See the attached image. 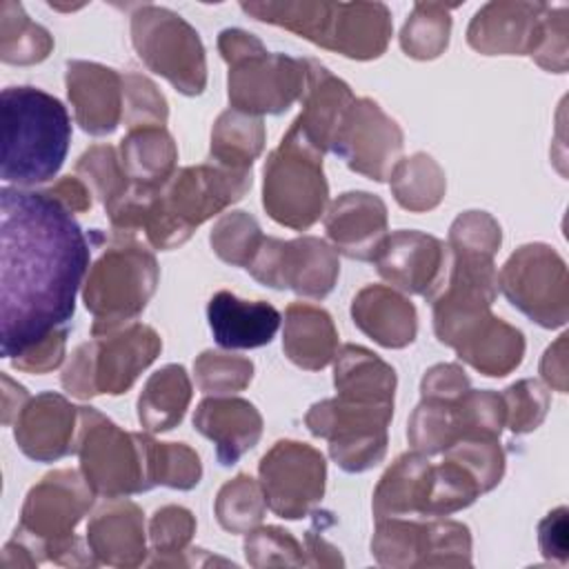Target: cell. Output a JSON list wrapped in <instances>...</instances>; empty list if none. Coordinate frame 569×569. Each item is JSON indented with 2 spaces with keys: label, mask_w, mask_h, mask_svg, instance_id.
<instances>
[{
  "label": "cell",
  "mask_w": 569,
  "mask_h": 569,
  "mask_svg": "<svg viewBox=\"0 0 569 569\" xmlns=\"http://www.w3.org/2000/svg\"><path fill=\"white\" fill-rule=\"evenodd\" d=\"M91 260L89 240L47 191H0V349L16 358L62 329Z\"/></svg>",
  "instance_id": "1"
},
{
  "label": "cell",
  "mask_w": 569,
  "mask_h": 569,
  "mask_svg": "<svg viewBox=\"0 0 569 569\" xmlns=\"http://www.w3.org/2000/svg\"><path fill=\"white\" fill-rule=\"evenodd\" d=\"M0 116L2 180L20 189L53 180L71 142V120L64 104L38 87H7Z\"/></svg>",
  "instance_id": "2"
},
{
  "label": "cell",
  "mask_w": 569,
  "mask_h": 569,
  "mask_svg": "<svg viewBox=\"0 0 569 569\" xmlns=\"http://www.w3.org/2000/svg\"><path fill=\"white\" fill-rule=\"evenodd\" d=\"M240 9L351 60L380 58L393 31L391 11L382 2H242Z\"/></svg>",
  "instance_id": "3"
},
{
  "label": "cell",
  "mask_w": 569,
  "mask_h": 569,
  "mask_svg": "<svg viewBox=\"0 0 569 569\" xmlns=\"http://www.w3.org/2000/svg\"><path fill=\"white\" fill-rule=\"evenodd\" d=\"M96 491L76 469H56L42 476L24 496L13 538L22 540L38 565L49 560L64 567H93L89 545L76 536L78 522L93 505Z\"/></svg>",
  "instance_id": "4"
},
{
  "label": "cell",
  "mask_w": 569,
  "mask_h": 569,
  "mask_svg": "<svg viewBox=\"0 0 569 569\" xmlns=\"http://www.w3.org/2000/svg\"><path fill=\"white\" fill-rule=\"evenodd\" d=\"M251 187V171H236L211 160L176 169L153 196L142 231L153 249L169 251L184 244L191 233L238 202Z\"/></svg>",
  "instance_id": "5"
},
{
  "label": "cell",
  "mask_w": 569,
  "mask_h": 569,
  "mask_svg": "<svg viewBox=\"0 0 569 569\" xmlns=\"http://www.w3.org/2000/svg\"><path fill=\"white\" fill-rule=\"evenodd\" d=\"M158 280L156 256L133 236L116 233L82 284V302L93 316L91 336L133 322L156 293Z\"/></svg>",
  "instance_id": "6"
},
{
  "label": "cell",
  "mask_w": 569,
  "mask_h": 569,
  "mask_svg": "<svg viewBox=\"0 0 569 569\" xmlns=\"http://www.w3.org/2000/svg\"><path fill=\"white\" fill-rule=\"evenodd\" d=\"M160 351L162 340L156 329L136 320L93 333L69 356L60 376L62 389L80 400L100 393L120 396L133 387Z\"/></svg>",
  "instance_id": "7"
},
{
  "label": "cell",
  "mask_w": 569,
  "mask_h": 569,
  "mask_svg": "<svg viewBox=\"0 0 569 569\" xmlns=\"http://www.w3.org/2000/svg\"><path fill=\"white\" fill-rule=\"evenodd\" d=\"M322 156L296 127L287 129L262 167V207L271 220L296 231L320 220L329 202Z\"/></svg>",
  "instance_id": "8"
},
{
  "label": "cell",
  "mask_w": 569,
  "mask_h": 569,
  "mask_svg": "<svg viewBox=\"0 0 569 569\" xmlns=\"http://www.w3.org/2000/svg\"><path fill=\"white\" fill-rule=\"evenodd\" d=\"M76 453L96 496L124 498L151 489L144 433L120 429L93 407H80Z\"/></svg>",
  "instance_id": "9"
},
{
  "label": "cell",
  "mask_w": 569,
  "mask_h": 569,
  "mask_svg": "<svg viewBox=\"0 0 569 569\" xmlns=\"http://www.w3.org/2000/svg\"><path fill=\"white\" fill-rule=\"evenodd\" d=\"M129 31L131 44L149 71L162 76L184 96L204 91V44L180 13L158 4H138L131 11Z\"/></svg>",
  "instance_id": "10"
},
{
  "label": "cell",
  "mask_w": 569,
  "mask_h": 569,
  "mask_svg": "<svg viewBox=\"0 0 569 569\" xmlns=\"http://www.w3.org/2000/svg\"><path fill=\"white\" fill-rule=\"evenodd\" d=\"M391 416L393 405H362L336 396L311 405L305 425L329 442V456L342 471L362 473L385 460Z\"/></svg>",
  "instance_id": "11"
},
{
  "label": "cell",
  "mask_w": 569,
  "mask_h": 569,
  "mask_svg": "<svg viewBox=\"0 0 569 569\" xmlns=\"http://www.w3.org/2000/svg\"><path fill=\"white\" fill-rule=\"evenodd\" d=\"M498 289L511 307L545 329L562 327L569 318L567 264L545 242L518 247L498 273Z\"/></svg>",
  "instance_id": "12"
},
{
  "label": "cell",
  "mask_w": 569,
  "mask_h": 569,
  "mask_svg": "<svg viewBox=\"0 0 569 569\" xmlns=\"http://www.w3.org/2000/svg\"><path fill=\"white\" fill-rule=\"evenodd\" d=\"M247 271L264 287L291 289L302 298L322 300L338 282L340 262L336 249L316 236L262 238Z\"/></svg>",
  "instance_id": "13"
},
{
  "label": "cell",
  "mask_w": 569,
  "mask_h": 569,
  "mask_svg": "<svg viewBox=\"0 0 569 569\" xmlns=\"http://www.w3.org/2000/svg\"><path fill=\"white\" fill-rule=\"evenodd\" d=\"M227 96L231 109L264 116L282 113L305 89V58H291L284 53H271L260 42L256 49L227 62Z\"/></svg>",
  "instance_id": "14"
},
{
  "label": "cell",
  "mask_w": 569,
  "mask_h": 569,
  "mask_svg": "<svg viewBox=\"0 0 569 569\" xmlns=\"http://www.w3.org/2000/svg\"><path fill=\"white\" fill-rule=\"evenodd\" d=\"M267 507L284 518H305L325 496V456L300 440H278L258 465Z\"/></svg>",
  "instance_id": "15"
},
{
  "label": "cell",
  "mask_w": 569,
  "mask_h": 569,
  "mask_svg": "<svg viewBox=\"0 0 569 569\" xmlns=\"http://www.w3.org/2000/svg\"><path fill=\"white\" fill-rule=\"evenodd\" d=\"M405 136L400 124L371 98H356L333 138L331 151L365 178L382 182L400 160Z\"/></svg>",
  "instance_id": "16"
},
{
  "label": "cell",
  "mask_w": 569,
  "mask_h": 569,
  "mask_svg": "<svg viewBox=\"0 0 569 569\" xmlns=\"http://www.w3.org/2000/svg\"><path fill=\"white\" fill-rule=\"evenodd\" d=\"M376 269L400 293L433 300L445 284L449 249L436 236L416 229H400L385 238Z\"/></svg>",
  "instance_id": "17"
},
{
  "label": "cell",
  "mask_w": 569,
  "mask_h": 569,
  "mask_svg": "<svg viewBox=\"0 0 569 569\" xmlns=\"http://www.w3.org/2000/svg\"><path fill=\"white\" fill-rule=\"evenodd\" d=\"M545 9L547 2H487L473 13L467 27V42L482 56H531Z\"/></svg>",
  "instance_id": "18"
},
{
  "label": "cell",
  "mask_w": 569,
  "mask_h": 569,
  "mask_svg": "<svg viewBox=\"0 0 569 569\" xmlns=\"http://www.w3.org/2000/svg\"><path fill=\"white\" fill-rule=\"evenodd\" d=\"M80 407L64 396L42 391L27 400L13 422L18 449L36 462H53L76 451Z\"/></svg>",
  "instance_id": "19"
},
{
  "label": "cell",
  "mask_w": 569,
  "mask_h": 569,
  "mask_svg": "<svg viewBox=\"0 0 569 569\" xmlns=\"http://www.w3.org/2000/svg\"><path fill=\"white\" fill-rule=\"evenodd\" d=\"M325 231L336 253L373 262L389 236L387 204L369 191L340 193L325 211Z\"/></svg>",
  "instance_id": "20"
},
{
  "label": "cell",
  "mask_w": 569,
  "mask_h": 569,
  "mask_svg": "<svg viewBox=\"0 0 569 569\" xmlns=\"http://www.w3.org/2000/svg\"><path fill=\"white\" fill-rule=\"evenodd\" d=\"M67 96L76 122L89 136H109L122 122V73L100 62L69 60Z\"/></svg>",
  "instance_id": "21"
},
{
  "label": "cell",
  "mask_w": 569,
  "mask_h": 569,
  "mask_svg": "<svg viewBox=\"0 0 569 569\" xmlns=\"http://www.w3.org/2000/svg\"><path fill=\"white\" fill-rule=\"evenodd\" d=\"M193 427L216 445L218 462L231 467L258 445L262 436V416L244 398L209 396L198 405Z\"/></svg>",
  "instance_id": "22"
},
{
  "label": "cell",
  "mask_w": 569,
  "mask_h": 569,
  "mask_svg": "<svg viewBox=\"0 0 569 569\" xmlns=\"http://www.w3.org/2000/svg\"><path fill=\"white\" fill-rule=\"evenodd\" d=\"M87 545L93 558L109 567H138L147 560L142 509L124 498H109L87 525Z\"/></svg>",
  "instance_id": "23"
},
{
  "label": "cell",
  "mask_w": 569,
  "mask_h": 569,
  "mask_svg": "<svg viewBox=\"0 0 569 569\" xmlns=\"http://www.w3.org/2000/svg\"><path fill=\"white\" fill-rule=\"evenodd\" d=\"M305 89H302V111L291 122L318 151H331L333 138L342 124V118L356 96L349 84L336 78L322 62L305 58Z\"/></svg>",
  "instance_id": "24"
},
{
  "label": "cell",
  "mask_w": 569,
  "mask_h": 569,
  "mask_svg": "<svg viewBox=\"0 0 569 569\" xmlns=\"http://www.w3.org/2000/svg\"><path fill=\"white\" fill-rule=\"evenodd\" d=\"M213 340L224 349H256L273 340L280 313L264 300H242L231 291H216L207 305Z\"/></svg>",
  "instance_id": "25"
},
{
  "label": "cell",
  "mask_w": 569,
  "mask_h": 569,
  "mask_svg": "<svg viewBox=\"0 0 569 569\" xmlns=\"http://www.w3.org/2000/svg\"><path fill=\"white\" fill-rule=\"evenodd\" d=\"M353 325L385 349H402L416 340L413 302L389 284H367L351 300Z\"/></svg>",
  "instance_id": "26"
},
{
  "label": "cell",
  "mask_w": 569,
  "mask_h": 569,
  "mask_svg": "<svg viewBox=\"0 0 569 569\" xmlns=\"http://www.w3.org/2000/svg\"><path fill=\"white\" fill-rule=\"evenodd\" d=\"M431 467L418 451L398 456L373 489V518H425Z\"/></svg>",
  "instance_id": "27"
},
{
  "label": "cell",
  "mask_w": 569,
  "mask_h": 569,
  "mask_svg": "<svg viewBox=\"0 0 569 569\" xmlns=\"http://www.w3.org/2000/svg\"><path fill=\"white\" fill-rule=\"evenodd\" d=\"M284 356L300 369L320 371L338 353V331L329 311L311 302H291L284 311Z\"/></svg>",
  "instance_id": "28"
},
{
  "label": "cell",
  "mask_w": 569,
  "mask_h": 569,
  "mask_svg": "<svg viewBox=\"0 0 569 569\" xmlns=\"http://www.w3.org/2000/svg\"><path fill=\"white\" fill-rule=\"evenodd\" d=\"M396 371L360 345H342L333 358L336 396L362 405H393Z\"/></svg>",
  "instance_id": "29"
},
{
  "label": "cell",
  "mask_w": 569,
  "mask_h": 569,
  "mask_svg": "<svg viewBox=\"0 0 569 569\" xmlns=\"http://www.w3.org/2000/svg\"><path fill=\"white\" fill-rule=\"evenodd\" d=\"M453 351L482 376L502 378L522 362L525 336L513 325L489 313L453 347Z\"/></svg>",
  "instance_id": "30"
},
{
  "label": "cell",
  "mask_w": 569,
  "mask_h": 569,
  "mask_svg": "<svg viewBox=\"0 0 569 569\" xmlns=\"http://www.w3.org/2000/svg\"><path fill=\"white\" fill-rule=\"evenodd\" d=\"M118 156L133 184L160 189L176 173L178 147L164 127H140L127 131Z\"/></svg>",
  "instance_id": "31"
},
{
  "label": "cell",
  "mask_w": 569,
  "mask_h": 569,
  "mask_svg": "<svg viewBox=\"0 0 569 569\" xmlns=\"http://www.w3.org/2000/svg\"><path fill=\"white\" fill-rule=\"evenodd\" d=\"M191 380L182 365H164L149 376L138 396V422L147 433L178 427L191 402Z\"/></svg>",
  "instance_id": "32"
},
{
  "label": "cell",
  "mask_w": 569,
  "mask_h": 569,
  "mask_svg": "<svg viewBox=\"0 0 569 569\" xmlns=\"http://www.w3.org/2000/svg\"><path fill=\"white\" fill-rule=\"evenodd\" d=\"M264 140L262 118L229 107L213 122L209 160L227 169L251 171L253 160L264 149Z\"/></svg>",
  "instance_id": "33"
},
{
  "label": "cell",
  "mask_w": 569,
  "mask_h": 569,
  "mask_svg": "<svg viewBox=\"0 0 569 569\" xmlns=\"http://www.w3.org/2000/svg\"><path fill=\"white\" fill-rule=\"evenodd\" d=\"M389 187L396 202L413 213L436 209L447 191L442 167L425 151L400 158L389 173Z\"/></svg>",
  "instance_id": "34"
},
{
  "label": "cell",
  "mask_w": 569,
  "mask_h": 569,
  "mask_svg": "<svg viewBox=\"0 0 569 569\" xmlns=\"http://www.w3.org/2000/svg\"><path fill=\"white\" fill-rule=\"evenodd\" d=\"M53 49V36L33 22L13 0L0 2V60L7 64H38Z\"/></svg>",
  "instance_id": "35"
},
{
  "label": "cell",
  "mask_w": 569,
  "mask_h": 569,
  "mask_svg": "<svg viewBox=\"0 0 569 569\" xmlns=\"http://www.w3.org/2000/svg\"><path fill=\"white\" fill-rule=\"evenodd\" d=\"M445 2H416L400 31V47L413 60H433L445 53L451 36V9Z\"/></svg>",
  "instance_id": "36"
},
{
  "label": "cell",
  "mask_w": 569,
  "mask_h": 569,
  "mask_svg": "<svg viewBox=\"0 0 569 569\" xmlns=\"http://www.w3.org/2000/svg\"><path fill=\"white\" fill-rule=\"evenodd\" d=\"M425 551V522L418 518H380L371 538V556L391 569L420 567Z\"/></svg>",
  "instance_id": "37"
},
{
  "label": "cell",
  "mask_w": 569,
  "mask_h": 569,
  "mask_svg": "<svg viewBox=\"0 0 569 569\" xmlns=\"http://www.w3.org/2000/svg\"><path fill=\"white\" fill-rule=\"evenodd\" d=\"M147 476L153 487H171L180 491L193 489L202 478L200 456L184 442H160L144 433Z\"/></svg>",
  "instance_id": "38"
},
{
  "label": "cell",
  "mask_w": 569,
  "mask_h": 569,
  "mask_svg": "<svg viewBox=\"0 0 569 569\" xmlns=\"http://www.w3.org/2000/svg\"><path fill=\"white\" fill-rule=\"evenodd\" d=\"M213 511L220 527L229 533H247L256 529L267 511L260 482L249 473H238L227 480L216 496Z\"/></svg>",
  "instance_id": "39"
},
{
  "label": "cell",
  "mask_w": 569,
  "mask_h": 569,
  "mask_svg": "<svg viewBox=\"0 0 569 569\" xmlns=\"http://www.w3.org/2000/svg\"><path fill=\"white\" fill-rule=\"evenodd\" d=\"M456 402V400H453ZM453 402L422 398L407 422V440L422 456L445 453L458 440Z\"/></svg>",
  "instance_id": "40"
},
{
  "label": "cell",
  "mask_w": 569,
  "mask_h": 569,
  "mask_svg": "<svg viewBox=\"0 0 569 569\" xmlns=\"http://www.w3.org/2000/svg\"><path fill=\"white\" fill-rule=\"evenodd\" d=\"M76 176L91 189V193L102 202L104 211L111 209L131 189L120 156L111 144L89 147L76 162Z\"/></svg>",
  "instance_id": "41"
},
{
  "label": "cell",
  "mask_w": 569,
  "mask_h": 569,
  "mask_svg": "<svg viewBox=\"0 0 569 569\" xmlns=\"http://www.w3.org/2000/svg\"><path fill=\"white\" fill-rule=\"evenodd\" d=\"M480 493L476 478L462 465L445 458L431 467L425 518H442L467 509Z\"/></svg>",
  "instance_id": "42"
},
{
  "label": "cell",
  "mask_w": 569,
  "mask_h": 569,
  "mask_svg": "<svg viewBox=\"0 0 569 569\" xmlns=\"http://www.w3.org/2000/svg\"><path fill=\"white\" fill-rule=\"evenodd\" d=\"M262 238L258 220L247 211H229L220 216L209 233L213 253L222 262L244 269L260 249Z\"/></svg>",
  "instance_id": "43"
},
{
  "label": "cell",
  "mask_w": 569,
  "mask_h": 569,
  "mask_svg": "<svg viewBox=\"0 0 569 569\" xmlns=\"http://www.w3.org/2000/svg\"><path fill=\"white\" fill-rule=\"evenodd\" d=\"M193 373L202 393L231 396L249 387L253 378V362L244 356L207 349L196 358Z\"/></svg>",
  "instance_id": "44"
},
{
  "label": "cell",
  "mask_w": 569,
  "mask_h": 569,
  "mask_svg": "<svg viewBox=\"0 0 569 569\" xmlns=\"http://www.w3.org/2000/svg\"><path fill=\"white\" fill-rule=\"evenodd\" d=\"M196 533V518L187 507L164 505L149 520V540L153 547L151 567H167L178 553L189 549Z\"/></svg>",
  "instance_id": "45"
},
{
  "label": "cell",
  "mask_w": 569,
  "mask_h": 569,
  "mask_svg": "<svg viewBox=\"0 0 569 569\" xmlns=\"http://www.w3.org/2000/svg\"><path fill=\"white\" fill-rule=\"evenodd\" d=\"M453 413L458 422V438L480 436L500 438L505 427V400L502 393L491 389H469L453 402Z\"/></svg>",
  "instance_id": "46"
},
{
  "label": "cell",
  "mask_w": 569,
  "mask_h": 569,
  "mask_svg": "<svg viewBox=\"0 0 569 569\" xmlns=\"http://www.w3.org/2000/svg\"><path fill=\"white\" fill-rule=\"evenodd\" d=\"M420 567H471L469 527L458 520H427Z\"/></svg>",
  "instance_id": "47"
},
{
  "label": "cell",
  "mask_w": 569,
  "mask_h": 569,
  "mask_svg": "<svg viewBox=\"0 0 569 569\" xmlns=\"http://www.w3.org/2000/svg\"><path fill=\"white\" fill-rule=\"evenodd\" d=\"M445 458L462 465L476 478L482 493L491 491L505 476V451L500 447V438H458L445 451Z\"/></svg>",
  "instance_id": "48"
},
{
  "label": "cell",
  "mask_w": 569,
  "mask_h": 569,
  "mask_svg": "<svg viewBox=\"0 0 569 569\" xmlns=\"http://www.w3.org/2000/svg\"><path fill=\"white\" fill-rule=\"evenodd\" d=\"M244 558L251 567H307L302 545L291 536V531L267 525L247 531L244 536Z\"/></svg>",
  "instance_id": "49"
},
{
  "label": "cell",
  "mask_w": 569,
  "mask_h": 569,
  "mask_svg": "<svg viewBox=\"0 0 569 569\" xmlns=\"http://www.w3.org/2000/svg\"><path fill=\"white\" fill-rule=\"evenodd\" d=\"M169 118V104L162 91L142 73H122V122L127 129L164 127Z\"/></svg>",
  "instance_id": "50"
},
{
  "label": "cell",
  "mask_w": 569,
  "mask_h": 569,
  "mask_svg": "<svg viewBox=\"0 0 569 569\" xmlns=\"http://www.w3.org/2000/svg\"><path fill=\"white\" fill-rule=\"evenodd\" d=\"M502 244V231L498 220L487 211H462L449 227L447 249L449 253L496 258Z\"/></svg>",
  "instance_id": "51"
},
{
  "label": "cell",
  "mask_w": 569,
  "mask_h": 569,
  "mask_svg": "<svg viewBox=\"0 0 569 569\" xmlns=\"http://www.w3.org/2000/svg\"><path fill=\"white\" fill-rule=\"evenodd\" d=\"M502 400L507 413L505 425L518 436L538 429L549 411V393L533 378H522L509 385L502 391Z\"/></svg>",
  "instance_id": "52"
},
{
  "label": "cell",
  "mask_w": 569,
  "mask_h": 569,
  "mask_svg": "<svg viewBox=\"0 0 569 569\" xmlns=\"http://www.w3.org/2000/svg\"><path fill=\"white\" fill-rule=\"evenodd\" d=\"M567 53H569V42H567V7L558 4L551 7L547 4L542 24H540V36L536 42V49L531 51V60L553 73H565L567 71Z\"/></svg>",
  "instance_id": "53"
},
{
  "label": "cell",
  "mask_w": 569,
  "mask_h": 569,
  "mask_svg": "<svg viewBox=\"0 0 569 569\" xmlns=\"http://www.w3.org/2000/svg\"><path fill=\"white\" fill-rule=\"evenodd\" d=\"M67 327L51 331L40 342L24 349L20 356L11 358L13 369L24 373H49L64 360V347H67Z\"/></svg>",
  "instance_id": "54"
},
{
  "label": "cell",
  "mask_w": 569,
  "mask_h": 569,
  "mask_svg": "<svg viewBox=\"0 0 569 569\" xmlns=\"http://www.w3.org/2000/svg\"><path fill=\"white\" fill-rule=\"evenodd\" d=\"M469 378L465 369L456 362H440L427 369L420 382V396L429 400H445L453 402L458 400L465 391H469Z\"/></svg>",
  "instance_id": "55"
},
{
  "label": "cell",
  "mask_w": 569,
  "mask_h": 569,
  "mask_svg": "<svg viewBox=\"0 0 569 569\" xmlns=\"http://www.w3.org/2000/svg\"><path fill=\"white\" fill-rule=\"evenodd\" d=\"M567 507H558L549 511L538 522V547L545 560L556 562L560 567L567 565L569 553V533H567Z\"/></svg>",
  "instance_id": "56"
},
{
  "label": "cell",
  "mask_w": 569,
  "mask_h": 569,
  "mask_svg": "<svg viewBox=\"0 0 569 569\" xmlns=\"http://www.w3.org/2000/svg\"><path fill=\"white\" fill-rule=\"evenodd\" d=\"M44 191L51 198H56L62 207H67L71 213H87L93 204L91 189L78 176H64Z\"/></svg>",
  "instance_id": "57"
},
{
  "label": "cell",
  "mask_w": 569,
  "mask_h": 569,
  "mask_svg": "<svg viewBox=\"0 0 569 569\" xmlns=\"http://www.w3.org/2000/svg\"><path fill=\"white\" fill-rule=\"evenodd\" d=\"M540 376L556 391H567V333H560L558 340L551 347H547L540 360Z\"/></svg>",
  "instance_id": "58"
},
{
  "label": "cell",
  "mask_w": 569,
  "mask_h": 569,
  "mask_svg": "<svg viewBox=\"0 0 569 569\" xmlns=\"http://www.w3.org/2000/svg\"><path fill=\"white\" fill-rule=\"evenodd\" d=\"M305 560H307V567H342L345 565L340 549L333 547L313 529L305 533Z\"/></svg>",
  "instance_id": "59"
},
{
  "label": "cell",
  "mask_w": 569,
  "mask_h": 569,
  "mask_svg": "<svg viewBox=\"0 0 569 569\" xmlns=\"http://www.w3.org/2000/svg\"><path fill=\"white\" fill-rule=\"evenodd\" d=\"M29 398L31 396L27 393V389L22 385H18L7 373H2V425L16 422L18 413L22 411V407L27 405Z\"/></svg>",
  "instance_id": "60"
}]
</instances>
